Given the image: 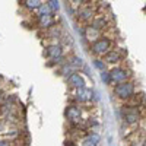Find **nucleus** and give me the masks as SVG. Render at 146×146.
Here are the masks:
<instances>
[{
	"instance_id": "nucleus-17",
	"label": "nucleus",
	"mask_w": 146,
	"mask_h": 146,
	"mask_svg": "<svg viewBox=\"0 0 146 146\" xmlns=\"http://www.w3.org/2000/svg\"><path fill=\"white\" fill-rule=\"evenodd\" d=\"M48 6L51 7V10H53V12H57V10L60 9V5H58L57 0H48Z\"/></svg>"
},
{
	"instance_id": "nucleus-11",
	"label": "nucleus",
	"mask_w": 146,
	"mask_h": 146,
	"mask_svg": "<svg viewBox=\"0 0 146 146\" xmlns=\"http://www.w3.org/2000/svg\"><path fill=\"white\" fill-rule=\"evenodd\" d=\"M23 5H25V7H28L29 10H35L42 5V0H25Z\"/></svg>"
},
{
	"instance_id": "nucleus-18",
	"label": "nucleus",
	"mask_w": 146,
	"mask_h": 146,
	"mask_svg": "<svg viewBox=\"0 0 146 146\" xmlns=\"http://www.w3.org/2000/svg\"><path fill=\"white\" fill-rule=\"evenodd\" d=\"M72 66H82V58L80 57H73L72 58Z\"/></svg>"
},
{
	"instance_id": "nucleus-5",
	"label": "nucleus",
	"mask_w": 146,
	"mask_h": 146,
	"mask_svg": "<svg viewBox=\"0 0 146 146\" xmlns=\"http://www.w3.org/2000/svg\"><path fill=\"white\" fill-rule=\"evenodd\" d=\"M92 98V91L86 89V88H78V94H76V100L80 102H86Z\"/></svg>"
},
{
	"instance_id": "nucleus-20",
	"label": "nucleus",
	"mask_w": 146,
	"mask_h": 146,
	"mask_svg": "<svg viewBox=\"0 0 146 146\" xmlns=\"http://www.w3.org/2000/svg\"><path fill=\"white\" fill-rule=\"evenodd\" d=\"M101 76H102V79H104V82H107V83L110 82V75H108V73H102V75H101Z\"/></svg>"
},
{
	"instance_id": "nucleus-14",
	"label": "nucleus",
	"mask_w": 146,
	"mask_h": 146,
	"mask_svg": "<svg viewBox=\"0 0 146 146\" xmlns=\"http://www.w3.org/2000/svg\"><path fill=\"white\" fill-rule=\"evenodd\" d=\"M98 142H100V136L98 135H91L88 139L83 140V145H92V146H95V145H98Z\"/></svg>"
},
{
	"instance_id": "nucleus-13",
	"label": "nucleus",
	"mask_w": 146,
	"mask_h": 146,
	"mask_svg": "<svg viewBox=\"0 0 146 146\" xmlns=\"http://www.w3.org/2000/svg\"><path fill=\"white\" fill-rule=\"evenodd\" d=\"M105 62L107 63H117L120 62V54L117 51H111V53H108L105 56Z\"/></svg>"
},
{
	"instance_id": "nucleus-21",
	"label": "nucleus",
	"mask_w": 146,
	"mask_h": 146,
	"mask_svg": "<svg viewBox=\"0 0 146 146\" xmlns=\"http://www.w3.org/2000/svg\"><path fill=\"white\" fill-rule=\"evenodd\" d=\"M6 145H9V142H0V146H6Z\"/></svg>"
},
{
	"instance_id": "nucleus-16",
	"label": "nucleus",
	"mask_w": 146,
	"mask_h": 146,
	"mask_svg": "<svg viewBox=\"0 0 146 146\" xmlns=\"http://www.w3.org/2000/svg\"><path fill=\"white\" fill-rule=\"evenodd\" d=\"M92 27L95 28V29H101V28H104L105 27V21L102 19V18H98V19H95L94 22H92Z\"/></svg>"
},
{
	"instance_id": "nucleus-15",
	"label": "nucleus",
	"mask_w": 146,
	"mask_h": 146,
	"mask_svg": "<svg viewBox=\"0 0 146 146\" xmlns=\"http://www.w3.org/2000/svg\"><path fill=\"white\" fill-rule=\"evenodd\" d=\"M38 9H40V15H53V10H51L50 6H48V3L47 5H41Z\"/></svg>"
},
{
	"instance_id": "nucleus-6",
	"label": "nucleus",
	"mask_w": 146,
	"mask_h": 146,
	"mask_svg": "<svg viewBox=\"0 0 146 146\" xmlns=\"http://www.w3.org/2000/svg\"><path fill=\"white\" fill-rule=\"evenodd\" d=\"M69 83L75 88H83L85 86V80L79 73H70L69 75Z\"/></svg>"
},
{
	"instance_id": "nucleus-3",
	"label": "nucleus",
	"mask_w": 146,
	"mask_h": 146,
	"mask_svg": "<svg viewBox=\"0 0 146 146\" xmlns=\"http://www.w3.org/2000/svg\"><path fill=\"white\" fill-rule=\"evenodd\" d=\"M108 75H110V80H113V82H123V80L127 79L129 73L124 69L117 67V69H113L111 72L108 73Z\"/></svg>"
},
{
	"instance_id": "nucleus-12",
	"label": "nucleus",
	"mask_w": 146,
	"mask_h": 146,
	"mask_svg": "<svg viewBox=\"0 0 146 146\" xmlns=\"http://www.w3.org/2000/svg\"><path fill=\"white\" fill-rule=\"evenodd\" d=\"M85 35H86L88 40H95V38H100V32L98 29H95L94 27H89L86 29V32H85Z\"/></svg>"
},
{
	"instance_id": "nucleus-7",
	"label": "nucleus",
	"mask_w": 146,
	"mask_h": 146,
	"mask_svg": "<svg viewBox=\"0 0 146 146\" xmlns=\"http://www.w3.org/2000/svg\"><path fill=\"white\" fill-rule=\"evenodd\" d=\"M40 28H50L54 25V19L53 15H40V21H38Z\"/></svg>"
},
{
	"instance_id": "nucleus-4",
	"label": "nucleus",
	"mask_w": 146,
	"mask_h": 146,
	"mask_svg": "<svg viewBox=\"0 0 146 146\" xmlns=\"http://www.w3.org/2000/svg\"><path fill=\"white\" fill-rule=\"evenodd\" d=\"M66 117L72 121V123H76V121H79L80 118V110L75 105H72V107H67L66 110Z\"/></svg>"
},
{
	"instance_id": "nucleus-2",
	"label": "nucleus",
	"mask_w": 146,
	"mask_h": 146,
	"mask_svg": "<svg viewBox=\"0 0 146 146\" xmlns=\"http://www.w3.org/2000/svg\"><path fill=\"white\" fill-rule=\"evenodd\" d=\"M110 45H111V41L107 38H101L92 44V51L95 54H104L110 50Z\"/></svg>"
},
{
	"instance_id": "nucleus-9",
	"label": "nucleus",
	"mask_w": 146,
	"mask_h": 146,
	"mask_svg": "<svg viewBox=\"0 0 146 146\" xmlns=\"http://www.w3.org/2000/svg\"><path fill=\"white\" fill-rule=\"evenodd\" d=\"M124 120L127 121V123H136V121L139 120V114L136 110H127V111H124Z\"/></svg>"
},
{
	"instance_id": "nucleus-10",
	"label": "nucleus",
	"mask_w": 146,
	"mask_h": 146,
	"mask_svg": "<svg viewBox=\"0 0 146 146\" xmlns=\"http://www.w3.org/2000/svg\"><path fill=\"white\" fill-rule=\"evenodd\" d=\"M94 16V10L91 7H85L79 10V19L80 21H89Z\"/></svg>"
},
{
	"instance_id": "nucleus-1",
	"label": "nucleus",
	"mask_w": 146,
	"mask_h": 146,
	"mask_svg": "<svg viewBox=\"0 0 146 146\" xmlns=\"http://www.w3.org/2000/svg\"><path fill=\"white\" fill-rule=\"evenodd\" d=\"M114 91H115L117 96H120V98H123V100H129L133 95V92H135V86H133V83L123 80L120 85H117Z\"/></svg>"
},
{
	"instance_id": "nucleus-8",
	"label": "nucleus",
	"mask_w": 146,
	"mask_h": 146,
	"mask_svg": "<svg viewBox=\"0 0 146 146\" xmlns=\"http://www.w3.org/2000/svg\"><path fill=\"white\" fill-rule=\"evenodd\" d=\"M47 56L53 60L60 58V56H62V47L60 45H50L47 48Z\"/></svg>"
},
{
	"instance_id": "nucleus-19",
	"label": "nucleus",
	"mask_w": 146,
	"mask_h": 146,
	"mask_svg": "<svg viewBox=\"0 0 146 146\" xmlns=\"http://www.w3.org/2000/svg\"><path fill=\"white\" fill-rule=\"evenodd\" d=\"M95 66L98 67L100 70H104V64H102V63L100 62V60H95Z\"/></svg>"
}]
</instances>
